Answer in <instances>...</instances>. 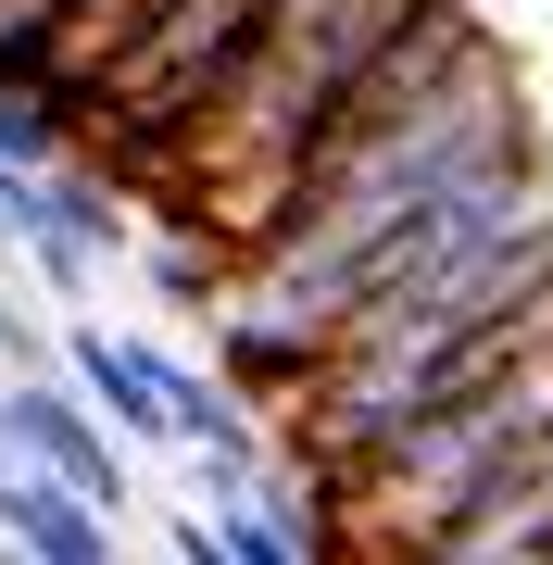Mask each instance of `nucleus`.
Wrapping results in <instances>:
<instances>
[{
	"label": "nucleus",
	"mask_w": 553,
	"mask_h": 565,
	"mask_svg": "<svg viewBox=\"0 0 553 565\" xmlns=\"http://www.w3.org/2000/svg\"><path fill=\"white\" fill-rule=\"evenodd\" d=\"M51 13H63V0H0V63L39 51V39H51Z\"/></svg>",
	"instance_id": "nucleus-11"
},
{
	"label": "nucleus",
	"mask_w": 553,
	"mask_h": 565,
	"mask_svg": "<svg viewBox=\"0 0 553 565\" xmlns=\"http://www.w3.org/2000/svg\"><path fill=\"white\" fill-rule=\"evenodd\" d=\"M541 465H553V340L515 352L503 377H478V390H453V403L403 415L390 440H365L352 465H328V478H315L328 565H390V553L428 541V527H453L466 503L541 478Z\"/></svg>",
	"instance_id": "nucleus-2"
},
{
	"label": "nucleus",
	"mask_w": 553,
	"mask_h": 565,
	"mask_svg": "<svg viewBox=\"0 0 553 565\" xmlns=\"http://www.w3.org/2000/svg\"><path fill=\"white\" fill-rule=\"evenodd\" d=\"M164 553H177V565H240V553H226V527H214L202 503H189V515H164Z\"/></svg>",
	"instance_id": "nucleus-10"
},
{
	"label": "nucleus",
	"mask_w": 553,
	"mask_h": 565,
	"mask_svg": "<svg viewBox=\"0 0 553 565\" xmlns=\"http://www.w3.org/2000/svg\"><path fill=\"white\" fill-rule=\"evenodd\" d=\"M0 440H13V465L63 478L76 503L126 515V440L76 403V377H63V364H25V377H0Z\"/></svg>",
	"instance_id": "nucleus-4"
},
{
	"label": "nucleus",
	"mask_w": 553,
	"mask_h": 565,
	"mask_svg": "<svg viewBox=\"0 0 553 565\" xmlns=\"http://www.w3.org/2000/svg\"><path fill=\"white\" fill-rule=\"evenodd\" d=\"M76 139H88V102H76V88H51V76H25V63H0V163H13V177H51Z\"/></svg>",
	"instance_id": "nucleus-9"
},
{
	"label": "nucleus",
	"mask_w": 553,
	"mask_h": 565,
	"mask_svg": "<svg viewBox=\"0 0 553 565\" xmlns=\"http://www.w3.org/2000/svg\"><path fill=\"white\" fill-rule=\"evenodd\" d=\"M403 13H415V0H277L265 39L240 51V76L214 88V114L189 126L139 189H164L177 214H202V239L252 252V239L277 226L289 177H302L315 126H328L340 88L390 51V25H403Z\"/></svg>",
	"instance_id": "nucleus-1"
},
{
	"label": "nucleus",
	"mask_w": 553,
	"mask_h": 565,
	"mask_svg": "<svg viewBox=\"0 0 553 565\" xmlns=\"http://www.w3.org/2000/svg\"><path fill=\"white\" fill-rule=\"evenodd\" d=\"M151 13H164V0H63V13H51V39L25 51V76H51V88H76V102H88V88H102V63L139 39Z\"/></svg>",
	"instance_id": "nucleus-8"
},
{
	"label": "nucleus",
	"mask_w": 553,
	"mask_h": 565,
	"mask_svg": "<svg viewBox=\"0 0 553 565\" xmlns=\"http://www.w3.org/2000/svg\"><path fill=\"white\" fill-rule=\"evenodd\" d=\"M51 364L76 377V403L114 427L126 452H177V352L164 340H139V327H102V315H76L51 340Z\"/></svg>",
	"instance_id": "nucleus-5"
},
{
	"label": "nucleus",
	"mask_w": 553,
	"mask_h": 565,
	"mask_svg": "<svg viewBox=\"0 0 553 565\" xmlns=\"http://www.w3.org/2000/svg\"><path fill=\"white\" fill-rule=\"evenodd\" d=\"M315 364H328L315 327H289V315H265V302H214V377L240 390L252 415H289V403L315 390Z\"/></svg>",
	"instance_id": "nucleus-6"
},
{
	"label": "nucleus",
	"mask_w": 553,
	"mask_h": 565,
	"mask_svg": "<svg viewBox=\"0 0 553 565\" xmlns=\"http://www.w3.org/2000/svg\"><path fill=\"white\" fill-rule=\"evenodd\" d=\"M265 13L277 0H164V13L139 25L114 63H102V88H88V126L114 139L126 177H151L189 126L214 114V88L240 76V51L265 39Z\"/></svg>",
	"instance_id": "nucleus-3"
},
{
	"label": "nucleus",
	"mask_w": 553,
	"mask_h": 565,
	"mask_svg": "<svg viewBox=\"0 0 553 565\" xmlns=\"http://www.w3.org/2000/svg\"><path fill=\"white\" fill-rule=\"evenodd\" d=\"M0 541H13V565H126L114 553V515L76 503L63 478H39V465L0 478Z\"/></svg>",
	"instance_id": "nucleus-7"
}]
</instances>
